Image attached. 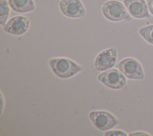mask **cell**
<instances>
[{"mask_svg":"<svg viewBox=\"0 0 153 136\" xmlns=\"http://www.w3.org/2000/svg\"><path fill=\"white\" fill-rule=\"evenodd\" d=\"M49 64L53 73L61 79L71 78L83 70L80 65L65 58H52L49 61Z\"/></svg>","mask_w":153,"mask_h":136,"instance_id":"6da1fadb","label":"cell"},{"mask_svg":"<svg viewBox=\"0 0 153 136\" xmlns=\"http://www.w3.org/2000/svg\"><path fill=\"white\" fill-rule=\"evenodd\" d=\"M102 13L106 19L110 21H128L131 18L125 5L117 0H110L103 4Z\"/></svg>","mask_w":153,"mask_h":136,"instance_id":"7a4b0ae2","label":"cell"},{"mask_svg":"<svg viewBox=\"0 0 153 136\" xmlns=\"http://www.w3.org/2000/svg\"><path fill=\"white\" fill-rule=\"evenodd\" d=\"M97 78L101 84L110 89H125L126 88V77L120 70L110 69L103 71Z\"/></svg>","mask_w":153,"mask_h":136,"instance_id":"3957f363","label":"cell"},{"mask_svg":"<svg viewBox=\"0 0 153 136\" xmlns=\"http://www.w3.org/2000/svg\"><path fill=\"white\" fill-rule=\"evenodd\" d=\"M89 118L96 129L103 132L113 129L119 123L113 114L106 111H93L89 114Z\"/></svg>","mask_w":153,"mask_h":136,"instance_id":"277c9868","label":"cell"},{"mask_svg":"<svg viewBox=\"0 0 153 136\" xmlns=\"http://www.w3.org/2000/svg\"><path fill=\"white\" fill-rule=\"evenodd\" d=\"M118 69L129 80H142L145 78L144 70L137 60L127 58L118 64Z\"/></svg>","mask_w":153,"mask_h":136,"instance_id":"5b68a950","label":"cell"},{"mask_svg":"<svg viewBox=\"0 0 153 136\" xmlns=\"http://www.w3.org/2000/svg\"><path fill=\"white\" fill-rule=\"evenodd\" d=\"M61 13L70 18H79L86 16V9L80 0H60Z\"/></svg>","mask_w":153,"mask_h":136,"instance_id":"8992f818","label":"cell"},{"mask_svg":"<svg viewBox=\"0 0 153 136\" xmlns=\"http://www.w3.org/2000/svg\"><path fill=\"white\" fill-rule=\"evenodd\" d=\"M117 52L116 48H107L97 55L94 61V67L98 71H106L114 67L117 62Z\"/></svg>","mask_w":153,"mask_h":136,"instance_id":"52a82bcc","label":"cell"},{"mask_svg":"<svg viewBox=\"0 0 153 136\" xmlns=\"http://www.w3.org/2000/svg\"><path fill=\"white\" fill-rule=\"evenodd\" d=\"M30 27V21L27 17L22 16L11 18L3 27L4 31L10 35L20 36L26 33Z\"/></svg>","mask_w":153,"mask_h":136,"instance_id":"ba28073f","label":"cell"},{"mask_svg":"<svg viewBox=\"0 0 153 136\" xmlns=\"http://www.w3.org/2000/svg\"><path fill=\"white\" fill-rule=\"evenodd\" d=\"M123 4L132 18L142 19L150 17L148 5L145 0H124Z\"/></svg>","mask_w":153,"mask_h":136,"instance_id":"9c48e42d","label":"cell"},{"mask_svg":"<svg viewBox=\"0 0 153 136\" xmlns=\"http://www.w3.org/2000/svg\"><path fill=\"white\" fill-rule=\"evenodd\" d=\"M11 9L19 13H28L35 9V4L33 0H9Z\"/></svg>","mask_w":153,"mask_h":136,"instance_id":"30bf717a","label":"cell"},{"mask_svg":"<svg viewBox=\"0 0 153 136\" xmlns=\"http://www.w3.org/2000/svg\"><path fill=\"white\" fill-rule=\"evenodd\" d=\"M9 2L6 0H0V24L2 27L7 22V19L9 16Z\"/></svg>","mask_w":153,"mask_h":136,"instance_id":"8fae6325","label":"cell"},{"mask_svg":"<svg viewBox=\"0 0 153 136\" xmlns=\"http://www.w3.org/2000/svg\"><path fill=\"white\" fill-rule=\"evenodd\" d=\"M139 34L145 41L153 44V24L139 28Z\"/></svg>","mask_w":153,"mask_h":136,"instance_id":"7c38bea8","label":"cell"},{"mask_svg":"<svg viewBox=\"0 0 153 136\" xmlns=\"http://www.w3.org/2000/svg\"><path fill=\"white\" fill-rule=\"evenodd\" d=\"M104 135L106 136H126L128 135L125 132L120 131V130H108L104 133Z\"/></svg>","mask_w":153,"mask_h":136,"instance_id":"4fadbf2b","label":"cell"},{"mask_svg":"<svg viewBox=\"0 0 153 136\" xmlns=\"http://www.w3.org/2000/svg\"><path fill=\"white\" fill-rule=\"evenodd\" d=\"M147 5L149 12L153 16V0H147Z\"/></svg>","mask_w":153,"mask_h":136,"instance_id":"5bb4252c","label":"cell"},{"mask_svg":"<svg viewBox=\"0 0 153 136\" xmlns=\"http://www.w3.org/2000/svg\"><path fill=\"white\" fill-rule=\"evenodd\" d=\"M129 135H130V136H137V135H150L148 134V133L143 132H136L130 133Z\"/></svg>","mask_w":153,"mask_h":136,"instance_id":"9a60e30c","label":"cell"},{"mask_svg":"<svg viewBox=\"0 0 153 136\" xmlns=\"http://www.w3.org/2000/svg\"><path fill=\"white\" fill-rule=\"evenodd\" d=\"M1 100H2V108H1V114H2V112H3V105H4L3 96H2V98H1Z\"/></svg>","mask_w":153,"mask_h":136,"instance_id":"2e32d148","label":"cell"}]
</instances>
